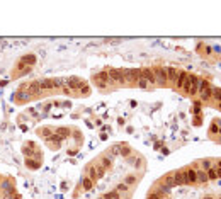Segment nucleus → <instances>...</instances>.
I'll return each mask as SVG.
<instances>
[{"instance_id": "1", "label": "nucleus", "mask_w": 221, "mask_h": 199, "mask_svg": "<svg viewBox=\"0 0 221 199\" xmlns=\"http://www.w3.org/2000/svg\"><path fill=\"white\" fill-rule=\"evenodd\" d=\"M122 72V77H124V80H128V82L135 83L136 80H139L141 78V70L138 68H129V70H121Z\"/></svg>"}, {"instance_id": "2", "label": "nucleus", "mask_w": 221, "mask_h": 199, "mask_svg": "<svg viewBox=\"0 0 221 199\" xmlns=\"http://www.w3.org/2000/svg\"><path fill=\"white\" fill-rule=\"evenodd\" d=\"M153 75H155V83L156 85H167V70L162 68V66H156L155 70H153Z\"/></svg>"}, {"instance_id": "3", "label": "nucleus", "mask_w": 221, "mask_h": 199, "mask_svg": "<svg viewBox=\"0 0 221 199\" xmlns=\"http://www.w3.org/2000/svg\"><path fill=\"white\" fill-rule=\"evenodd\" d=\"M199 95L203 100H209L213 97V89L209 87V83L206 80H201L199 83Z\"/></svg>"}, {"instance_id": "4", "label": "nucleus", "mask_w": 221, "mask_h": 199, "mask_svg": "<svg viewBox=\"0 0 221 199\" xmlns=\"http://www.w3.org/2000/svg\"><path fill=\"white\" fill-rule=\"evenodd\" d=\"M94 82H95L97 87H100V89H105V87L111 83V78H109L107 72H100V73H97L95 77H94Z\"/></svg>"}, {"instance_id": "5", "label": "nucleus", "mask_w": 221, "mask_h": 199, "mask_svg": "<svg viewBox=\"0 0 221 199\" xmlns=\"http://www.w3.org/2000/svg\"><path fill=\"white\" fill-rule=\"evenodd\" d=\"M111 82H116V83H122L124 82V77H122V72L121 70H116V68H109L107 72Z\"/></svg>"}, {"instance_id": "6", "label": "nucleus", "mask_w": 221, "mask_h": 199, "mask_svg": "<svg viewBox=\"0 0 221 199\" xmlns=\"http://www.w3.org/2000/svg\"><path fill=\"white\" fill-rule=\"evenodd\" d=\"M189 82H191L189 94H191V95L197 94V90H199V83H201V78H197L196 75H189Z\"/></svg>"}, {"instance_id": "7", "label": "nucleus", "mask_w": 221, "mask_h": 199, "mask_svg": "<svg viewBox=\"0 0 221 199\" xmlns=\"http://www.w3.org/2000/svg\"><path fill=\"white\" fill-rule=\"evenodd\" d=\"M182 175H184V184H192V182H196V180H197L196 170H192V169L184 170V172H182Z\"/></svg>"}, {"instance_id": "8", "label": "nucleus", "mask_w": 221, "mask_h": 199, "mask_svg": "<svg viewBox=\"0 0 221 199\" xmlns=\"http://www.w3.org/2000/svg\"><path fill=\"white\" fill-rule=\"evenodd\" d=\"M141 78H143V80H146L150 85H156V83H155V75H153V70L143 68V70H141Z\"/></svg>"}, {"instance_id": "9", "label": "nucleus", "mask_w": 221, "mask_h": 199, "mask_svg": "<svg viewBox=\"0 0 221 199\" xmlns=\"http://www.w3.org/2000/svg\"><path fill=\"white\" fill-rule=\"evenodd\" d=\"M68 87H70V89H73V90H78V89H83V87H85V83H83L80 78L72 77V78L68 80Z\"/></svg>"}, {"instance_id": "10", "label": "nucleus", "mask_w": 221, "mask_h": 199, "mask_svg": "<svg viewBox=\"0 0 221 199\" xmlns=\"http://www.w3.org/2000/svg\"><path fill=\"white\" fill-rule=\"evenodd\" d=\"M177 77H179V72L175 68H172V66H170V68H167V80H169L170 83H175V82H177Z\"/></svg>"}, {"instance_id": "11", "label": "nucleus", "mask_w": 221, "mask_h": 199, "mask_svg": "<svg viewBox=\"0 0 221 199\" xmlns=\"http://www.w3.org/2000/svg\"><path fill=\"white\" fill-rule=\"evenodd\" d=\"M38 83H39V89H41V90H49V89H56L53 80H39Z\"/></svg>"}, {"instance_id": "12", "label": "nucleus", "mask_w": 221, "mask_h": 199, "mask_svg": "<svg viewBox=\"0 0 221 199\" xmlns=\"http://www.w3.org/2000/svg\"><path fill=\"white\" fill-rule=\"evenodd\" d=\"M187 77H189V75L186 73V72H179V80L177 82H175V85H177V89H182L184 87V83H186V80H187Z\"/></svg>"}, {"instance_id": "13", "label": "nucleus", "mask_w": 221, "mask_h": 199, "mask_svg": "<svg viewBox=\"0 0 221 199\" xmlns=\"http://www.w3.org/2000/svg\"><path fill=\"white\" fill-rule=\"evenodd\" d=\"M34 145L32 143H27V145H24V148H22V152H24V155L26 157H32V155H36V152H34Z\"/></svg>"}, {"instance_id": "14", "label": "nucleus", "mask_w": 221, "mask_h": 199, "mask_svg": "<svg viewBox=\"0 0 221 199\" xmlns=\"http://www.w3.org/2000/svg\"><path fill=\"white\" fill-rule=\"evenodd\" d=\"M27 92H29V94H32V95L39 94V92H41V89H39V83H38V82L31 83V85L27 87Z\"/></svg>"}, {"instance_id": "15", "label": "nucleus", "mask_w": 221, "mask_h": 199, "mask_svg": "<svg viewBox=\"0 0 221 199\" xmlns=\"http://www.w3.org/2000/svg\"><path fill=\"white\" fill-rule=\"evenodd\" d=\"M156 192V196H158V197H162V196H167L170 192V187H167V186H160L158 187V189L155 191Z\"/></svg>"}, {"instance_id": "16", "label": "nucleus", "mask_w": 221, "mask_h": 199, "mask_svg": "<svg viewBox=\"0 0 221 199\" xmlns=\"http://www.w3.org/2000/svg\"><path fill=\"white\" fill-rule=\"evenodd\" d=\"M173 175V182H175V186H180V184H184V175H182V172H175V174H172Z\"/></svg>"}, {"instance_id": "17", "label": "nucleus", "mask_w": 221, "mask_h": 199, "mask_svg": "<svg viewBox=\"0 0 221 199\" xmlns=\"http://www.w3.org/2000/svg\"><path fill=\"white\" fill-rule=\"evenodd\" d=\"M196 175H197V180L199 182H208V174L204 172V170H197Z\"/></svg>"}, {"instance_id": "18", "label": "nucleus", "mask_w": 221, "mask_h": 199, "mask_svg": "<svg viewBox=\"0 0 221 199\" xmlns=\"http://www.w3.org/2000/svg\"><path fill=\"white\" fill-rule=\"evenodd\" d=\"M87 172H89V179H90V180H95L97 179V172H95V167H94V165H90V167L87 169Z\"/></svg>"}, {"instance_id": "19", "label": "nucleus", "mask_w": 221, "mask_h": 199, "mask_svg": "<svg viewBox=\"0 0 221 199\" xmlns=\"http://www.w3.org/2000/svg\"><path fill=\"white\" fill-rule=\"evenodd\" d=\"M163 182H165L163 186H167V187H173V186H175V182H173V175H167Z\"/></svg>"}, {"instance_id": "20", "label": "nucleus", "mask_w": 221, "mask_h": 199, "mask_svg": "<svg viewBox=\"0 0 221 199\" xmlns=\"http://www.w3.org/2000/svg\"><path fill=\"white\" fill-rule=\"evenodd\" d=\"M111 165H112V164H111V157H109V158H107V157H104V158H102V165H100V167L105 170V169H109Z\"/></svg>"}, {"instance_id": "21", "label": "nucleus", "mask_w": 221, "mask_h": 199, "mask_svg": "<svg viewBox=\"0 0 221 199\" xmlns=\"http://www.w3.org/2000/svg\"><path fill=\"white\" fill-rule=\"evenodd\" d=\"M105 199H121V196H119V192H117V191H114V192H109V194H105Z\"/></svg>"}, {"instance_id": "22", "label": "nucleus", "mask_w": 221, "mask_h": 199, "mask_svg": "<svg viewBox=\"0 0 221 199\" xmlns=\"http://www.w3.org/2000/svg\"><path fill=\"white\" fill-rule=\"evenodd\" d=\"M135 182H136V175H128L126 180H124V184L126 186H131V184H135Z\"/></svg>"}, {"instance_id": "23", "label": "nucleus", "mask_w": 221, "mask_h": 199, "mask_svg": "<svg viewBox=\"0 0 221 199\" xmlns=\"http://www.w3.org/2000/svg\"><path fill=\"white\" fill-rule=\"evenodd\" d=\"M82 184H83V187H85L87 191H89V189H92V180H90L89 177H85V179H83V180H82Z\"/></svg>"}, {"instance_id": "24", "label": "nucleus", "mask_w": 221, "mask_h": 199, "mask_svg": "<svg viewBox=\"0 0 221 199\" xmlns=\"http://www.w3.org/2000/svg\"><path fill=\"white\" fill-rule=\"evenodd\" d=\"M34 162H36V160H31V158H26V165H29L31 169H38L39 165H41V164H34Z\"/></svg>"}, {"instance_id": "25", "label": "nucleus", "mask_w": 221, "mask_h": 199, "mask_svg": "<svg viewBox=\"0 0 221 199\" xmlns=\"http://www.w3.org/2000/svg\"><path fill=\"white\" fill-rule=\"evenodd\" d=\"M206 174H208V179H218V174H216V170L213 169V167H211V169H209Z\"/></svg>"}, {"instance_id": "26", "label": "nucleus", "mask_w": 221, "mask_h": 199, "mask_svg": "<svg viewBox=\"0 0 221 199\" xmlns=\"http://www.w3.org/2000/svg\"><path fill=\"white\" fill-rule=\"evenodd\" d=\"M94 167H95V172H97V179H99V177H102V175H104V172H105V170L102 169V167H100V165H94Z\"/></svg>"}, {"instance_id": "27", "label": "nucleus", "mask_w": 221, "mask_h": 199, "mask_svg": "<svg viewBox=\"0 0 221 199\" xmlns=\"http://www.w3.org/2000/svg\"><path fill=\"white\" fill-rule=\"evenodd\" d=\"M56 133L60 134V138H65L66 134H68V130L66 128H60V130H56Z\"/></svg>"}, {"instance_id": "28", "label": "nucleus", "mask_w": 221, "mask_h": 199, "mask_svg": "<svg viewBox=\"0 0 221 199\" xmlns=\"http://www.w3.org/2000/svg\"><path fill=\"white\" fill-rule=\"evenodd\" d=\"M43 133V136L44 138H49V133H51V130L49 128H43V130H39V134Z\"/></svg>"}, {"instance_id": "29", "label": "nucleus", "mask_w": 221, "mask_h": 199, "mask_svg": "<svg viewBox=\"0 0 221 199\" xmlns=\"http://www.w3.org/2000/svg\"><path fill=\"white\" fill-rule=\"evenodd\" d=\"M201 165H203L204 172H206V170H209V169H211V162H209V160H203V162H201Z\"/></svg>"}, {"instance_id": "30", "label": "nucleus", "mask_w": 221, "mask_h": 199, "mask_svg": "<svg viewBox=\"0 0 221 199\" xmlns=\"http://www.w3.org/2000/svg\"><path fill=\"white\" fill-rule=\"evenodd\" d=\"M116 191L117 192H126V191H128V186H126V184H119V186L116 187Z\"/></svg>"}, {"instance_id": "31", "label": "nucleus", "mask_w": 221, "mask_h": 199, "mask_svg": "<svg viewBox=\"0 0 221 199\" xmlns=\"http://www.w3.org/2000/svg\"><path fill=\"white\" fill-rule=\"evenodd\" d=\"M22 61H26V63H31V65H32V63L36 61V58L34 56H24V58H22Z\"/></svg>"}, {"instance_id": "32", "label": "nucleus", "mask_w": 221, "mask_h": 199, "mask_svg": "<svg viewBox=\"0 0 221 199\" xmlns=\"http://www.w3.org/2000/svg\"><path fill=\"white\" fill-rule=\"evenodd\" d=\"M213 95H214V97L221 102V90H219V89H214V90H213Z\"/></svg>"}, {"instance_id": "33", "label": "nucleus", "mask_w": 221, "mask_h": 199, "mask_svg": "<svg viewBox=\"0 0 221 199\" xmlns=\"http://www.w3.org/2000/svg\"><path fill=\"white\" fill-rule=\"evenodd\" d=\"M138 85L141 87V89H146V87H148V82H146V80H143V78H139V80H138Z\"/></svg>"}, {"instance_id": "34", "label": "nucleus", "mask_w": 221, "mask_h": 199, "mask_svg": "<svg viewBox=\"0 0 221 199\" xmlns=\"http://www.w3.org/2000/svg\"><path fill=\"white\" fill-rule=\"evenodd\" d=\"M117 153H121V147H112V150H111V157L117 155Z\"/></svg>"}, {"instance_id": "35", "label": "nucleus", "mask_w": 221, "mask_h": 199, "mask_svg": "<svg viewBox=\"0 0 221 199\" xmlns=\"http://www.w3.org/2000/svg\"><path fill=\"white\" fill-rule=\"evenodd\" d=\"M131 153V150L128 147H124V148H121V155H124V157H128Z\"/></svg>"}, {"instance_id": "36", "label": "nucleus", "mask_w": 221, "mask_h": 199, "mask_svg": "<svg viewBox=\"0 0 221 199\" xmlns=\"http://www.w3.org/2000/svg\"><path fill=\"white\" fill-rule=\"evenodd\" d=\"M214 170H216L218 177H221V162H218V165H216V167H214Z\"/></svg>"}, {"instance_id": "37", "label": "nucleus", "mask_w": 221, "mask_h": 199, "mask_svg": "<svg viewBox=\"0 0 221 199\" xmlns=\"http://www.w3.org/2000/svg\"><path fill=\"white\" fill-rule=\"evenodd\" d=\"M129 164L131 165H138V158H135V157H129Z\"/></svg>"}, {"instance_id": "38", "label": "nucleus", "mask_w": 221, "mask_h": 199, "mask_svg": "<svg viewBox=\"0 0 221 199\" xmlns=\"http://www.w3.org/2000/svg\"><path fill=\"white\" fill-rule=\"evenodd\" d=\"M148 199H160L156 196V192H152V194H148Z\"/></svg>"}, {"instance_id": "39", "label": "nucleus", "mask_w": 221, "mask_h": 199, "mask_svg": "<svg viewBox=\"0 0 221 199\" xmlns=\"http://www.w3.org/2000/svg\"><path fill=\"white\" fill-rule=\"evenodd\" d=\"M218 107H219V109H221V102H219V104H218Z\"/></svg>"}]
</instances>
